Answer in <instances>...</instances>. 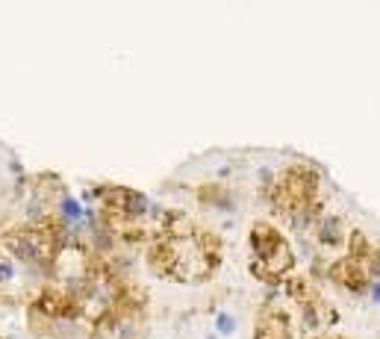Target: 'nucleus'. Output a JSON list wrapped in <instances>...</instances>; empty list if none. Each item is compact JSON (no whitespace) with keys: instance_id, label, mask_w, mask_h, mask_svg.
Segmentation results:
<instances>
[{"instance_id":"f257e3e1","label":"nucleus","mask_w":380,"mask_h":339,"mask_svg":"<svg viewBox=\"0 0 380 339\" xmlns=\"http://www.w3.org/2000/svg\"><path fill=\"white\" fill-rule=\"evenodd\" d=\"M328 278L333 287H339L342 292L348 295H368V287H372V278L360 260H354L348 254L336 257L330 266H328Z\"/></svg>"},{"instance_id":"f03ea898","label":"nucleus","mask_w":380,"mask_h":339,"mask_svg":"<svg viewBox=\"0 0 380 339\" xmlns=\"http://www.w3.org/2000/svg\"><path fill=\"white\" fill-rule=\"evenodd\" d=\"M283 242H289V239L280 233L274 224H268V222H254V224H251V233H248V245H251L254 260H259V262L268 260Z\"/></svg>"},{"instance_id":"7ed1b4c3","label":"nucleus","mask_w":380,"mask_h":339,"mask_svg":"<svg viewBox=\"0 0 380 339\" xmlns=\"http://www.w3.org/2000/svg\"><path fill=\"white\" fill-rule=\"evenodd\" d=\"M312 236H316L319 248H328V251H336L348 242L345 222H342V215H336V213H324L316 222V227H312Z\"/></svg>"},{"instance_id":"20e7f679","label":"nucleus","mask_w":380,"mask_h":339,"mask_svg":"<svg viewBox=\"0 0 380 339\" xmlns=\"http://www.w3.org/2000/svg\"><path fill=\"white\" fill-rule=\"evenodd\" d=\"M251 339H292L289 316L280 313V310L266 307L263 313H259L257 325H254V336Z\"/></svg>"},{"instance_id":"39448f33","label":"nucleus","mask_w":380,"mask_h":339,"mask_svg":"<svg viewBox=\"0 0 380 339\" xmlns=\"http://www.w3.org/2000/svg\"><path fill=\"white\" fill-rule=\"evenodd\" d=\"M198 201L203 206H212V210H224V213H233L236 210V195L227 189L224 183H206L198 189Z\"/></svg>"},{"instance_id":"423d86ee","label":"nucleus","mask_w":380,"mask_h":339,"mask_svg":"<svg viewBox=\"0 0 380 339\" xmlns=\"http://www.w3.org/2000/svg\"><path fill=\"white\" fill-rule=\"evenodd\" d=\"M53 215H57L62 224L74 227V224H80L83 218H86V206H83L80 198H74V195L62 192L59 198H57V204H53Z\"/></svg>"},{"instance_id":"0eeeda50","label":"nucleus","mask_w":380,"mask_h":339,"mask_svg":"<svg viewBox=\"0 0 380 339\" xmlns=\"http://www.w3.org/2000/svg\"><path fill=\"white\" fill-rule=\"evenodd\" d=\"M374 248H377V245H372V239H368L363 231H351V233H348V257H354V260L363 262Z\"/></svg>"},{"instance_id":"6e6552de","label":"nucleus","mask_w":380,"mask_h":339,"mask_svg":"<svg viewBox=\"0 0 380 339\" xmlns=\"http://www.w3.org/2000/svg\"><path fill=\"white\" fill-rule=\"evenodd\" d=\"M18 278V266L12 257H0V287H12Z\"/></svg>"},{"instance_id":"1a4fd4ad","label":"nucleus","mask_w":380,"mask_h":339,"mask_svg":"<svg viewBox=\"0 0 380 339\" xmlns=\"http://www.w3.org/2000/svg\"><path fill=\"white\" fill-rule=\"evenodd\" d=\"M215 333L219 336H233L236 333V316L230 313H215Z\"/></svg>"},{"instance_id":"9d476101","label":"nucleus","mask_w":380,"mask_h":339,"mask_svg":"<svg viewBox=\"0 0 380 339\" xmlns=\"http://www.w3.org/2000/svg\"><path fill=\"white\" fill-rule=\"evenodd\" d=\"M368 298H372V304H380V280H372V287H368Z\"/></svg>"},{"instance_id":"9b49d317","label":"nucleus","mask_w":380,"mask_h":339,"mask_svg":"<svg viewBox=\"0 0 380 339\" xmlns=\"http://www.w3.org/2000/svg\"><path fill=\"white\" fill-rule=\"evenodd\" d=\"M316 339H345V336H336V333H319Z\"/></svg>"},{"instance_id":"f8f14e48","label":"nucleus","mask_w":380,"mask_h":339,"mask_svg":"<svg viewBox=\"0 0 380 339\" xmlns=\"http://www.w3.org/2000/svg\"><path fill=\"white\" fill-rule=\"evenodd\" d=\"M206 339H219V333H210V336H206Z\"/></svg>"},{"instance_id":"ddd939ff","label":"nucleus","mask_w":380,"mask_h":339,"mask_svg":"<svg viewBox=\"0 0 380 339\" xmlns=\"http://www.w3.org/2000/svg\"><path fill=\"white\" fill-rule=\"evenodd\" d=\"M6 339H18V336H6Z\"/></svg>"}]
</instances>
